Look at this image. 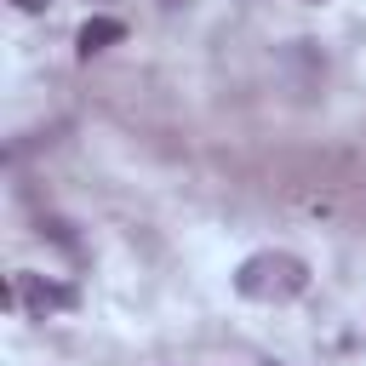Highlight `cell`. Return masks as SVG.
<instances>
[{"label":"cell","instance_id":"6da1fadb","mask_svg":"<svg viewBox=\"0 0 366 366\" xmlns=\"http://www.w3.org/2000/svg\"><path fill=\"white\" fill-rule=\"evenodd\" d=\"M234 292L246 303H292L309 292V263L297 252H252L234 269Z\"/></svg>","mask_w":366,"mask_h":366},{"label":"cell","instance_id":"7a4b0ae2","mask_svg":"<svg viewBox=\"0 0 366 366\" xmlns=\"http://www.w3.org/2000/svg\"><path fill=\"white\" fill-rule=\"evenodd\" d=\"M11 303H17V309H29V315H57V309H74V303H80V292H74V286H63V280H46V274L17 269V280H11Z\"/></svg>","mask_w":366,"mask_h":366},{"label":"cell","instance_id":"3957f363","mask_svg":"<svg viewBox=\"0 0 366 366\" xmlns=\"http://www.w3.org/2000/svg\"><path fill=\"white\" fill-rule=\"evenodd\" d=\"M114 40H126V23L120 17H86L80 23V57H92V51H103Z\"/></svg>","mask_w":366,"mask_h":366},{"label":"cell","instance_id":"277c9868","mask_svg":"<svg viewBox=\"0 0 366 366\" xmlns=\"http://www.w3.org/2000/svg\"><path fill=\"white\" fill-rule=\"evenodd\" d=\"M11 6H17V11H46L51 0H11Z\"/></svg>","mask_w":366,"mask_h":366},{"label":"cell","instance_id":"5b68a950","mask_svg":"<svg viewBox=\"0 0 366 366\" xmlns=\"http://www.w3.org/2000/svg\"><path fill=\"white\" fill-rule=\"evenodd\" d=\"M166 6H183V0H166Z\"/></svg>","mask_w":366,"mask_h":366},{"label":"cell","instance_id":"8992f818","mask_svg":"<svg viewBox=\"0 0 366 366\" xmlns=\"http://www.w3.org/2000/svg\"><path fill=\"white\" fill-rule=\"evenodd\" d=\"M309 6H320V0H309Z\"/></svg>","mask_w":366,"mask_h":366}]
</instances>
